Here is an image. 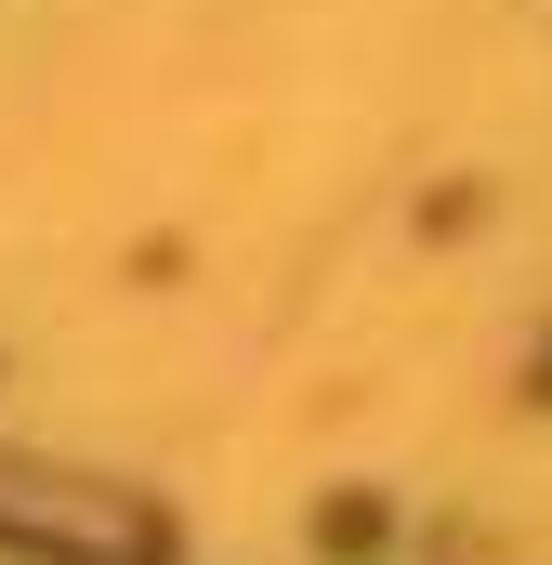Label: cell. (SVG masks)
Here are the masks:
<instances>
[{
  "mask_svg": "<svg viewBox=\"0 0 552 565\" xmlns=\"http://www.w3.org/2000/svg\"><path fill=\"white\" fill-rule=\"evenodd\" d=\"M0 540L53 565H145L158 526H145L119 487H66V473H0Z\"/></svg>",
  "mask_w": 552,
  "mask_h": 565,
  "instance_id": "obj_1",
  "label": "cell"
}]
</instances>
